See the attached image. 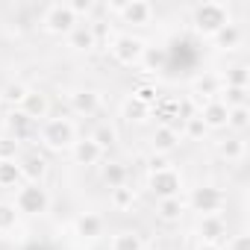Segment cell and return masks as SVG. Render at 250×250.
<instances>
[{
	"instance_id": "obj_5",
	"label": "cell",
	"mask_w": 250,
	"mask_h": 250,
	"mask_svg": "<svg viewBox=\"0 0 250 250\" xmlns=\"http://www.w3.org/2000/svg\"><path fill=\"white\" fill-rule=\"evenodd\" d=\"M77 24H80V21H77V15L71 12L68 3H50V6H44V12H42V30H44L47 36H56V39L65 36V39H68Z\"/></svg>"
},
{
	"instance_id": "obj_30",
	"label": "cell",
	"mask_w": 250,
	"mask_h": 250,
	"mask_svg": "<svg viewBox=\"0 0 250 250\" xmlns=\"http://www.w3.org/2000/svg\"><path fill=\"white\" fill-rule=\"evenodd\" d=\"M18 221H21L18 209H15V206H12L9 200H0V235L12 232V229L18 227Z\"/></svg>"
},
{
	"instance_id": "obj_27",
	"label": "cell",
	"mask_w": 250,
	"mask_h": 250,
	"mask_svg": "<svg viewBox=\"0 0 250 250\" xmlns=\"http://www.w3.org/2000/svg\"><path fill=\"white\" fill-rule=\"evenodd\" d=\"M127 165H121V162H106L103 171H100V180L109 186V188H118V186H127Z\"/></svg>"
},
{
	"instance_id": "obj_35",
	"label": "cell",
	"mask_w": 250,
	"mask_h": 250,
	"mask_svg": "<svg viewBox=\"0 0 250 250\" xmlns=\"http://www.w3.org/2000/svg\"><path fill=\"white\" fill-rule=\"evenodd\" d=\"M27 91H30V88H27L24 83H9L3 91H0V100H6V103H12V106L18 109V106H21V100L27 97Z\"/></svg>"
},
{
	"instance_id": "obj_18",
	"label": "cell",
	"mask_w": 250,
	"mask_h": 250,
	"mask_svg": "<svg viewBox=\"0 0 250 250\" xmlns=\"http://www.w3.org/2000/svg\"><path fill=\"white\" fill-rule=\"evenodd\" d=\"M68 47H71V50H77V53H91V50L97 47V42H94V33H91L88 21H85V24L80 21V24L71 30V36H68Z\"/></svg>"
},
{
	"instance_id": "obj_29",
	"label": "cell",
	"mask_w": 250,
	"mask_h": 250,
	"mask_svg": "<svg viewBox=\"0 0 250 250\" xmlns=\"http://www.w3.org/2000/svg\"><path fill=\"white\" fill-rule=\"evenodd\" d=\"M218 100H221L227 109H238V106H247V100H250V88H221Z\"/></svg>"
},
{
	"instance_id": "obj_41",
	"label": "cell",
	"mask_w": 250,
	"mask_h": 250,
	"mask_svg": "<svg viewBox=\"0 0 250 250\" xmlns=\"http://www.w3.org/2000/svg\"><path fill=\"white\" fill-rule=\"evenodd\" d=\"M162 168H171L168 156H159V153H153V156L147 159V174H150V171H162Z\"/></svg>"
},
{
	"instance_id": "obj_17",
	"label": "cell",
	"mask_w": 250,
	"mask_h": 250,
	"mask_svg": "<svg viewBox=\"0 0 250 250\" xmlns=\"http://www.w3.org/2000/svg\"><path fill=\"white\" fill-rule=\"evenodd\" d=\"M74 235H80V238H100L103 235V218L97 215V212H83V215H77L74 218Z\"/></svg>"
},
{
	"instance_id": "obj_4",
	"label": "cell",
	"mask_w": 250,
	"mask_h": 250,
	"mask_svg": "<svg viewBox=\"0 0 250 250\" xmlns=\"http://www.w3.org/2000/svg\"><path fill=\"white\" fill-rule=\"evenodd\" d=\"M145 50H147V42L139 39V36H133V33H118V36L112 39V44H109L112 59H115L118 65H124V68H136V65H142Z\"/></svg>"
},
{
	"instance_id": "obj_1",
	"label": "cell",
	"mask_w": 250,
	"mask_h": 250,
	"mask_svg": "<svg viewBox=\"0 0 250 250\" xmlns=\"http://www.w3.org/2000/svg\"><path fill=\"white\" fill-rule=\"evenodd\" d=\"M39 142H42V147L44 150H50V153H65V150H71L74 147V142L80 139L77 136V124L71 121V118H47V121H42L39 124V136H36Z\"/></svg>"
},
{
	"instance_id": "obj_9",
	"label": "cell",
	"mask_w": 250,
	"mask_h": 250,
	"mask_svg": "<svg viewBox=\"0 0 250 250\" xmlns=\"http://www.w3.org/2000/svg\"><path fill=\"white\" fill-rule=\"evenodd\" d=\"M221 88H224V80H221V74H215V71H200V74L191 80V97H194L200 106L209 103V100H218Z\"/></svg>"
},
{
	"instance_id": "obj_40",
	"label": "cell",
	"mask_w": 250,
	"mask_h": 250,
	"mask_svg": "<svg viewBox=\"0 0 250 250\" xmlns=\"http://www.w3.org/2000/svg\"><path fill=\"white\" fill-rule=\"evenodd\" d=\"M18 153V142L9 136H0V159H15Z\"/></svg>"
},
{
	"instance_id": "obj_24",
	"label": "cell",
	"mask_w": 250,
	"mask_h": 250,
	"mask_svg": "<svg viewBox=\"0 0 250 250\" xmlns=\"http://www.w3.org/2000/svg\"><path fill=\"white\" fill-rule=\"evenodd\" d=\"M241 39H244V36H241V27L229 21V24H227V27H224L221 33H215V36H212V44H215L218 50L229 53V50H235V47L241 44Z\"/></svg>"
},
{
	"instance_id": "obj_3",
	"label": "cell",
	"mask_w": 250,
	"mask_h": 250,
	"mask_svg": "<svg viewBox=\"0 0 250 250\" xmlns=\"http://www.w3.org/2000/svg\"><path fill=\"white\" fill-rule=\"evenodd\" d=\"M12 206L18 209V215H27V218L47 215V209H50V191L42 183H21L18 191H15Z\"/></svg>"
},
{
	"instance_id": "obj_15",
	"label": "cell",
	"mask_w": 250,
	"mask_h": 250,
	"mask_svg": "<svg viewBox=\"0 0 250 250\" xmlns=\"http://www.w3.org/2000/svg\"><path fill=\"white\" fill-rule=\"evenodd\" d=\"M68 153H71V162H74V165H80V168H91V165H97V162L103 159V150L97 147V142H94L91 136L77 139V142H74V147H71Z\"/></svg>"
},
{
	"instance_id": "obj_34",
	"label": "cell",
	"mask_w": 250,
	"mask_h": 250,
	"mask_svg": "<svg viewBox=\"0 0 250 250\" xmlns=\"http://www.w3.org/2000/svg\"><path fill=\"white\" fill-rule=\"evenodd\" d=\"M88 27H91V33H94V42H97V47L100 44H112V39L118 36V33H112V24L109 21H88Z\"/></svg>"
},
{
	"instance_id": "obj_14",
	"label": "cell",
	"mask_w": 250,
	"mask_h": 250,
	"mask_svg": "<svg viewBox=\"0 0 250 250\" xmlns=\"http://www.w3.org/2000/svg\"><path fill=\"white\" fill-rule=\"evenodd\" d=\"M180 145H183V136L177 133L174 124H159V127L153 130V139H150L153 153H159V156H171Z\"/></svg>"
},
{
	"instance_id": "obj_21",
	"label": "cell",
	"mask_w": 250,
	"mask_h": 250,
	"mask_svg": "<svg viewBox=\"0 0 250 250\" xmlns=\"http://www.w3.org/2000/svg\"><path fill=\"white\" fill-rule=\"evenodd\" d=\"M18 165H21L24 183H44V177H47V159L44 156H27Z\"/></svg>"
},
{
	"instance_id": "obj_23",
	"label": "cell",
	"mask_w": 250,
	"mask_h": 250,
	"mask_svg": "<svg viewBox=\"0 0 250 250\" xmlns=\"http://www.w3.org/2000/svg\"><path fill=\"white\" fill-rule=\"evenodd\" d=\"M121 118L130 121V124H142V121L150 118V106L142 103V100H136L133 94H127V97H124V103H121Z\"/></svg>"
},
{
	"instance_id": "obj_7",
	"label": "cell",
	"mask_w": 250,
	"mask_h": 250,
	"mask_svg": "<svg viewBox=\"0 0 250 250\" xmlns=\"http://www.w3.org/2000/svg\"><path fill=\"white\" fill-rule=\"evenodd\" d=\"M147 188L156 200H165V197H180L183 194V174L171 165V168H162V171H150L147 174Z\"/></svg>"
},
{
	"instance_id": "obj_38",
	"label": "cell",
	"mask_w": 250,
	"mask_h": 250,
	"mask_svg": "<svg viewBox=\"0 0 250 250\" xmlns=\"http://www.w3.org/2000/svg\"><path fill=\"white\" fill-rule=\"evenodd\" d=\"M224 250H250V235L247 232H238V235H229L227 244H221Z\"/></svg>"
},
{
	"instance_id": "obj_26",
	"label": "cell",
	"mask_w": 250,
	"mask_h": 250,
	"mask_svg": "<svg viewBox=\"0 0 250 250\" xmlns=\"http://www.w3.org/2000/svg\"><path fill=\"white\" fill-rule=\"evenodd\" d=\"M142 247H145V238L136 229H121L109 241V250H142Z\"/></svg>"
},
{
	"instance_id": "obj_42",
	"label": "cell",
	"mask_w": 250,
	"mask_h": 250,
	"mask_svg": "<svg viewBox=\"0 0 250 250\" xmlns=\"http://www.w3.org/2000/svg\"><path fill=\"white\" fill-rule=\"evenodd\" d=\"M194 250H224V247H221V244H206V241H200Z\"/></svg>"
},
{
	"instance_id": "obj_32",
	"label": "cell",
	"mask_w": 250,
	"mask_h": 250,
	"mask_svg": "<svg viewBox=\"0 0 250 250\" xmlns=\"http://www.w3.org/2000/svg\"><path fill=\"white\" fill-rule=\"evenodd\" d=\"M168 62V47H147L145 56H142V65L147 71H162Z\"/></svg>"
},
{
	"instance_id": "obj_20",
	"label": "cell",
	"mask_w": 250,
	"mask_h": 250,
	"mask_svg": "<svg viewBox=\"0 0 250 250\" xmlns=\"http://www.w3.org/2000/svg\"><path fill=\"white\" fill-rule=\"evenodd\" d=\"M218 156H221L224 162H229V165H238V162L247 156V145H244V139H241V136H229V139L218 142Z\"/></svg>"
},
{
	"instance_id": "obj_6",
	"label": "cell",
	"mask_w": 250,
	"mask_h": 250,
	"mask_svg": "<svg viewBox=\"0 0 250 250\" xmlns=\"http://www.w3.org/2000/svg\"><path fill=\"white\" fill-rule=\"evenodd\" d=\"M186 206H188L191 212H197V215H221V209L227 206V194H224V188L206 183V186L191 188Z\"/></svg>"
},
{
	"instance_id": "obj_13",
	"label": "cell",
	"mask_w": 250,
	"mask_h": 250,
	"mask_svg": "<svg viewBox=\"0 0 250 250\" xmlns=\"http://www.w3.org/2000/svg\"><path fill=\"white\" fill-rule=\"evenodd\" d=\"M18 109H21L27 118H33L36 124H42V121H47V118H50V97H47L42 88H30Z\"/></svg>"
},
{
	"instance_id": "obj_33",
	"label": "cell",
	"mask_w": 250,
	"mask_h": 250,
	"mask_svg": "<svg viewBox=\"0 0 250 250\" xmlns=\"http://www.w3.org/2000/svg\"><path fill=\"white\" fill-rule=\"evenodd\" d=\"M227 127L229 130H235L238 136L250 127V109L247 106H238V109H229V115H227Z\"/></svg>"
},
{
	"instance_id": "obj_43",
	"label": "cell",
	"mask_w": 250,
	"mask_h": 250,
	"mask_svg": "<svg viewBox=\"0 0 250 250\" xmlns=\"http://www.w3.org/2000/svg\"><path fill=\"white\" fill-rule=\"evenodd\" d=\"M142 250H150V247H147V244H145V247H142Z\"/></svg>"
},
{
	"instance_id": "obj_37",
	"label": "cell",
	"mask_w": 250,
	"mask_h": 250,
	"mask_svg": "<svg viewBox=\"0 0 250 250\" xmlns=\"http://www.w3.org/2000/svg\"><path fill=\"white\" fill-rule=\"evenodd\" d=\"M133 97H136V100H142V103H147V106H153V103L159 100V91H156V85L145 83V85L133 88Z\"/></svg>"
},
{
	"instance_id": "obj_22",
	"label": "cell",
	"mask_w": 250,
	"mask_h": 250,
	"mask_svg": "<svg viewBox=\"0 0 250 250\" xmlns=\"http://www.w3.org/2000/svg\"><path fill=\"white\" fill-rule=\"evenodd\" d=\"M136 200H139V194H136V188L130 183L118 186V188H109V203H112L115 212H130L136 206Z\"/></svg>"
},
{
	"instance_id": "obj_2",
	"label": "cell",
	"mask_w": 250,
	"mask_h": 250,
	"mask_svg": "<svg viewBox=\"0 0 250 250\" xmlns=\"http://www.w3.org/2000/svg\"><path fill=\"white\" fill-rule=\"evenodd\" d=\"M229 6L221 3V0H203L191 9V30L200 39H212L215 33H221L229 24Z\"/></svg>"
},
{
	"instance_id": "obj_19",
	"label": "cell",
	"mask_w": 250,
	"mask_h": 250,
	"mask_svg": "<svg viewBox=\"0 0 250 250\" xmlns=\"http://www.w3.org/2000/svg\"><path fill=\"white\" fill-rule=\"evenodd\" d=\"M186 200H183V194L180 197H165V200H156V218L159 221H165V224H177L183 215H186Z\"/></svg>"
},
{
	"instance_id": "obj_11",
	"label": "cell",
	"mask_w": 250,
	"mask_h": 250,
	"mask_svg": "<svg viewBox=\"0 0 250 250\" xmlns=\"http://www.w3.org/2000/svg\"><path fill=\"white\" fill-rule=\"evenodd\" d=\"M194 235H197V241H206V244H224L227 221L221 215H200L194 224Z\"/></svg>"
},
{
	"instance_id": "obj_10",
	"label": "cell",
	"mask_w": 250,
	"mask_h": 250,
	"mask_svg": "<svg viewBox=\"0 0 250 250\" xmlns=\"http://www.w3.org/2000/svg\"><path fill=\"white\" fill-rule=\"evenodd\" d=\"M6 136L15 139L18 145H21V142H30V139L39 136V124H36L33 118H27L21 109H12V112L6 115Z\"/></svg>"
},
{
	"instance_id": "obj_8",
	"label": "cell",
	"mask_w": 250,
	"mask_h": 250,
	"mask_svg": "<svg viewBox=\"0 0 250 250\" xmlns=\"http://www.w3.org/2000/svg\"><path fill=\"white\" fill-rule=\"evenodd\" d=\"M106 12L118 15L124 24H133V27H147L153 21V6L147 0H121V3H109Z\"/></svg>"
},
{
	"instance_id": "obj_36",
	"label": "cell",
	"mask_w": 250,
	"mask_h": 250,
	"mask_svg": "<svg viewBox=\"0 0 250 250\" xmlns=\"http://www.w3.org/2000/svg\"><path fill=\"white\" fill-rule=\"evenodd\" d=\"M91 139L97 142V147L106 153V147H112L115 142H118V133H115V127H109V124H100V127L91 133Z\"/></svg>"
},
{
	"instance_id": "obj_12",
	"label": "cell",
	"mask_w": 250,
	"mask_h": 250,
	"mask_svg": "<svg viewBox=\"0 0 250 250\" xmlns=\"http://www.w3.org/2000/svg\"><path fill=\"white\" fill-rule=\"evenodd\" d=\"M68 106H71L74 115L91 118V115L100 112V91H94V88H74L68 94Z\"/></svg>"
},
{
	"instance_id": "obj_39",
	"label": "cell",
	"mask_w": 250,
	"mask_h": 250,
	"mask_svg": "<svg viewBox=\"0 0 250 250\" xmlns=\"http://www.w3.org/2000/svg\"><path fill=\"white\" fill-rule=\"evenodd\" d=\"M68 6H71V12L77 15V21H80V18H88V15L94 12V3H91V0H71Z\"/></svg>"
},
{
	"instance_id": "obj_28",
	"label": "cell",
	"mask_w": 250,
	"mask_h": 250,
	"mask_svg": "<svg viewBox=\"0 0 250 250\" xmlns=\"http://www.w3.org/2000/svg\"><path fill=\"white\" fill-rule=\"evenodd\" d=\"M224 88H250V68L247 65H232L227 74H221Z\"/></svg>"
},
{
	"instance_id": "obj_31",
	"label": "cell",
	"mask_w": 250,
	"mask_h": 250,
	"mask_svg": "<svg viewBox=\"0 0 250 250\" xmlns=\"http://www.w3.org/2000/svg\"><path fill=\"white\" fill-rule=\"evenodd\" d=\"M183 136H186L188 142H203V139L209 136V130L203 127V121L197 118V112H194V115H188V118L183 121Z\"/></svg>"
},
{
	"instance_id": "obj_16",
	"label": "cell",
	"mask_w": 250,
	"mask_h": 250,
	"mask_svg": "<svg viewBox=\"0 0 250 250\" xmlns=\"http://www.w3.org/2000/svg\"><path fill=\"white\" fill-rule=\"evenodd\" d=\"M227 115H229V109H227L221 100H209V103H203V106L197 109V118L203 121V127H206L209 133L227 127Z\"/></svg>"
},
{
	"instance_id": "obj_25",
	"label": "cell",
	"mask_w": 250,
	"mask_h": 250,
	"mask_svg": "<svg viewBox=\"0 0 250 250\" xmlns=\"http://www.w3.org/2000/svg\"><path fill=\"white\" fill-rule=\"evenodd\" d=\"M24 183L18 159H0V188H18Z\"/></svg>"
}]
</instances>
